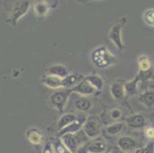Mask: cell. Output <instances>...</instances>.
Wrapping results in <instances>:
<instances>
[{
	"label": "cell",
	"mask_w": 154,
	"mask_h": 153,
	"mask_svg": "<svg viewBox=\"0 0 154 153\" xmlns=\"http://www.w3.org/2000/svg\"><path fill=\"white\" fill-rule=\"evenodd\" d=\"M61 142L71 153H76L80 148L87 145L88 138L83 130L75 133H67L60 136Z\"/></svg>",
	"instance_id": "1"
},
{
	"label": "cell",
	"mask_w": 154,
	"mask_h": 153,
	"mask_svg": "<svg viewBox=\"0 0 154 153\" xmlns=\"http://www.w3.org/2000/svg\"><path fill=\"white\" fill-rule=\"evenodd\" d=\"M92 61L98 67H106L115 63L116 57L106 47H100L92 53Z\"/></svg>",
	"instance_id": "2"
},
{
	"label": "cell",
	"mask_w": 154,
	"mask_h": 153,
	"mask_svg": "<svg viewBox=\"0 0 154 153\" xmlns=\"http://www.w3.org/2000/svg\"><path fill=\"white\" fill-rule=\"evenodd\" d=\"M127 23V19L123 18L121 21L115 25H113L109 32V38L113 44L119 50H123L124 48V43L122 38V29L124 25Z\"/></svg>",
	"instance_id": "3"
},
{
	"label": "cell",
	"mask_w": 154,
	"mask_h": 153,
	"mask_svg": "<svg viewBox=\"0 0 154 153\" xmlns=\"http://www.w3.org/2000/svg\"><path fill=\"white\" fill-rule=\"evenodd\" d=\"M71 93V91L70 89H64L62 90L56 91L50 96V103L58 111L63 112L66 107Z\"/></svg>",
	"instance_id": "4"
},
{
	"label": "cell",
	"mask_w": 154,
	"mask_h": 153,
	"mask_svg": "<svg viewBox=\"0 0 154 153\" xmlns=\"http://www.w3.org/2000/svg\"><path fill=\"white\" fill-rule=\"evenodd\" d=\"M82 130L89 139H94L98 137L101 130V123L99 117L97 116L88 117L84 124Z\"/></svg>",
	"instance_id": "5"
},
{
	"label": "cell",
	"mask_w": 154,
	"mask_h": 153,
	"mask_svg": "<svg viewBox=\"0 0 154 153\" xmlns=\"http://www.w3.org/2000/svg\"><path fill=\"white\" fill-rule=\"evenodd\" d=\"M30 8V2L29 0H21L15 4L11 14V22L15 24L18 21L26 15Z\"/></svg>",
	"instance_id": "6"
},
{
	"label": "cell",
	"mask_w": 154,
	"mask_h": 153,
	"mask_svg": "<svg viewBox=\"0 0 154 153\" xmlns=\"http://www.w3.org/2000/svg\"><path fill=\"white\" fill-rule=\"evenodd\" d=\"M87 119L88 118L84 113H81L78 116H77L76 120L75 121H73L69 125H68L62 130H60L58 133V136L60 137L63 135L67 134V133H75L80 130H82Z\"/></svg>",
	"instance_id": "7"
},
{
	"label": "cell",
	"mask_w": 154,
	"mask_h": 153,
	"mask_svg": "<svg viewBox=\"0 0 154 153\" xmlns=\"http://www.w3.org/2000/svg\"><path fill=\"white\" fill-rule=\"evenodd\" d=\"M70 90H71V93L74 92L75 93L81 95L82 96H91V95L94 94L96 91H97L85 78H83L82 81H79L76 85H75Z\"/></svg>",
	"instance_id": "8"
},
{
	"label": "cell",
	"mask_w": 154,
	"mask_h": 153,
	"mask_svg": "<svg viewBox=\"0 0 154 153\" xmlns=\"http://www.w3.org/2000/svg\"><path fill=\"white\" fill-rule=\"evenodd\" d=\"M117 146L125 153H132L137 148V142L134 139L130 136H122L117 140Z\"/></svg>",
	"instance_id": "9"
},
{
	"label": "cell",
	"mask_w": 154,
	"mask_h": 153,
	"mask_svg": "<svg viewBox=\"0 0 154 153\" xmlns=\"http://www.w3.org/2000/svg\"><path fill=\"white\" fill-rule=\"evenodd\" d=\"M63 79L64 78H58L54 75H49V74H45L42 77L43 84L51 89H60L63 88Z\"/></svg>",
	"instance_id": "10"
},
{
	"label": "cell",
	"mask_w": 154,
	"mask_h": 153,
	"mask_svg": "<svg viewBox=\"0 0 154 153\" xmlns=\"http://www.w3.org/2000/svg\"><path fill=\"white\" fill-rule=\"evenodd\" d=\"M86 148L88 153H103L106 150V142L103 139L97 137L86 145Z\"/></svg>",
	"instance_id": "11"
},
{
	"label": "cell",
	"mask_w": 154,
	"mask_h": 153,
	"mask_svg": "<svg viewBox=\"0 0 154 153\" xmlns=\"http://www.w3.org/2000/svg\"><path fill=\"white\" fill-rule=\"evenodd\" d=\"M45 74L54 75L58 77V78H64L69 75V73L66 67L62 64H54V65L48 67L45 71Z\"/></svg>",
	"instance_id": "12"
},
{
	"label": "cell",
	"mask_w": 154,
	"mask_h": 153,
	"mask_svg": "<svg viewBox=\"0 0 154 153\" xmlns=\"http://www.w3.org/2000/svg\"><path fill=\"white\" fill-rule=\"evenodd\" d=\"M26 137L29 142L34 145H41L43 142L42 134L35 128L29 129L26 133Z\"/></svg>",
	"instance_id": "13"
},
{
	"label": "cell",
	"mask_w": 154,
	"mask_h": 153,
	"mask_svg": "<svg viewBox=\"0 0 154 153\" xmlns=\"http://www.w3.org/2000/svg\"><path fill=\"white\" fill-rule=\"evenodd\" d=\"M126 123L130 128H142L145 125V118L141 114H135L127 118Z\"/></svg>",
	"instance_id": "14"
},
{
	"label": "cell",
	"mask_w": 154,
	"mask_h": 153,
	"mask_svg": "<svg viewBox=\"0 0 154 153\" xmlns=\"http://www.w3.org/2000/svg\"><path fill=\"white\" fill-rule=\"evenodd\" d=\"M110 94L115 99H121L125 95L126 91L124 85L120 83H113L110 88Z\"/></svg>",
	"instance_id": "15"
},
{
	"label": "cell",
	"mask_w": 154,
	"mask_h": 153,
	"mask_svg": "<svg viewBox=\"0 0 154 153\" xmlns=\"http://www.w3.org/2000/svg\"><path fill=\"white\" fill-rule=\"evenodd\" d=\"M77 116H75L73 113H65V114L62 115L61 117L59 118L58 121L57 122L56 124V128L58 130V132L63 128H64L65 126L69 125L70 123H72L73 121H75L76 120Z\"/></svg>",
	"instance_id": "16"
},
{
	"label": "cell",
	"mask_w": 154,
	"mask_h": 153,
	"mask_svg": "<svg viewBox=\"0 0 154 153\" xmlns=\"http://www.w3.org/2000/svg\"><path fill=\"white\" fill-rule=\"evenodd\" d=\"M139 101L146 107H151L154 105V90H148L139 96Z\"/></svg>",
	"instance_id": "17"
},
{
	"label": "cell",
	"mask_w": 154,
	"mask_h": 153,
	"mask_svg": "<svg viewBox=\"0 0 154 153\" xmlns=\"http://www.w3.org/2000/svg\"><path fill=\"white\" fill-rule=\"evenodd\" d=\"M80 78H84L77 74H69L68 76H67L66 78L63 79V89H71L75 85H76L79 81H82V79L80 80Z\"/></svg>",
	"instance_id": "18"
},
{
	"label": "cell",
	"mask_w": 154,
	"mask_h": 153,
	"mask_svg": "<svg viewBox=\"0 0 154 153\" xmlns=\"http://www.w3.org/2000/svg\"><path fill=\"white\" fill-rule=\"evenodd\" d=\"M75 106L77 109L82 112H87L91 108V102L87 96H82L76 99L75 102Z\"/></svg>",
	"instance_id": "19"
},
{
	"label": "cell",
	"mask_w": 154,
	"mask_h": 153,
	"mask_svg": "<svg viewBox=\"0 0 154 153\" xmlns=\"http://www.w3.org/2000/svg\"><path fill=\"white\" fill-rule=\"evenodd\" d=\"M84 78L90 83L92 86H93L97 91L101 90L103 89L104 83H103V79L100 78V76L88 75L87 76V77H85Z\"/></svg>",
	"instance_id": "20"
},
{
	"label": "cell",
	"mask_w": 154,
	"mask_h": 153,
	"mask_svg": "<svg viewBox=\"0 0 154 153\" xmlns=\"http://www.w3.org/2000/svg\"><path fill=\"white\" fill-rule=\"evenodd\" d=\"M34 11L35 15L38 17H43L46 16L49 11V6L45 2H40L35 4L34 5Z\"/></svg>",
	"instance_id": "21"
},
{
	"label": "cell",
	"mask_w": 154,
	"mask_h": 153,
	"mask_svg": "<svg viewBox=\"0 0 154 153\" xmlns=\"http://www.w3.org/2000/svg\"><path fill=\"white\" fill-rule=\"evenodd\" d=\"M140 80V75H138L137 78L134 80L131 81V82H128L124 85V88H125L126 93H128L130 95H134L137 93V84H138V81Z\"/></svg>",
	"instance_id": "22"
},
{
	"label": "cell",
	"mask_w": 154,
	"mask_h": 153,
	"mask_svg": "<svg viewBox=\"0 0 154 153\" xmlns=\"http://www.w3.org/2000/svg\"><path fill=\"white\" fill-rule=\"evenodd\" d=\"M144 22L149 27L154 28V8H149L143 15Z\"/></svg>",
	"instance_id": "23"
},
{
	"label": "cell",
	"mask_w": 154,
	"mask_h": 153,
	"mask_svg": "<svg viewBox=\"0 0 154 153\" xmlns=\"http://www.w3.org/2000/svg\"><path fill=\"white\" fill-rule=\"evenodd\" d=\"M51 143H52L54 153H71L69 150L66 148V146L63 144L60 138L57 140H54Z\"/></svg>",
	"instance_id": "24"
},
{
	"label": "cell",
	"mask_w": 154,
	"mask_h": 153,
	"mask_svg": "<svg viewBox=\"0 0 154 153\" xmlns=\"http://www.w3.org/2000/svg\"><path fill=\"white\" fill-rule=\"evenodd\" d=\"M123 127H124V124L123 123H115L113 124L110 125L106 128V132L107 134L109 135H117L122 130Z\"/></svg>",
	"instance_id": "25"
},
{
	"label": "cell",
	"mask_w": 154,
	"mask_h": 153,
	"mask_svg": "<svg viewBox=\"0 0 154 153\" xmlns=\"http://www.w3.org/2000/svg\"><path fill=\"white\" fill-rule=\"evenodd\" d=\"M151 67V62L149 59L146 57H141L139 60V67L142 72H146L149 70Z\"/></svg>",
	"instance_id": "26"
},
{
	"label": "cell",
	"mask_w": 154,
	"mask_h": 153,
	"mask_svg": "<svg viewBox=\"0 0 154 153\" xmlns=\"http://www.w3.org/2000/svg\"><path fill=\"white\" fill-rule=\"evenodd\" d=\"M136 153H154V143L149 142L141 149L136 151Z\"/></svg>",
	"instance_id": "27"
},
{
	"label": "cell",
	"mask_w": 154,
	"mask_h": 153,
	"mask_svg": "<svg viewBox=\"0 0 154 153\" xmlns=\"http://www.w3.org/2000/svg\"><path fill=\"white\" fill-rule=\"evenodd\" d=\"M42 153H54V148L51 142H45Z\"/></svg>",
	"instance_id": "28"
},
{
	"label": "cell",
	"mask_w": 154,
	"mask_h": 153,
	"mask_svg": "<svg viewBox=\"0 0 154 153\" xmlns=\"http://www.w3.org/2000/svg\"><path fill=\"white\" fill-rule=\"evenodd\" d=\"M120 116H121V112L118 109H113L110 112V117L113 120H118L120 119Z\"/></svg>",
	"instance_id": "29"
},
{
	"label": "cell",
	"mask_w": 154,
	"mask_h": 153,
	"mask_svg": "<svg viewBox=\"0 0 154 153\" xmlns=\"http://www.w3.org/2000/svg\"><path fill=\"white\" fill-rule=\"evenodd\" d=\"M146 136L149 138H154V127L149 128L146 130Z\"/></svg>",
	"instance_id": "30"
},
{
	"label": "cell",
	"mask_w": 154,
	"mask_h": 153,
	"mask_svg": "<svg viewBox=\"0 0 154 153\" xmlns=\"http://www.w3.org/2000/svg\"><path fill=\"white\" fill-rule=\"evenodd\" d=\"M76 153H88V151H87L86 145H84V146H82V148H80V149L78 150V151H77Z\"/></svg>",
	"instance_id": "31"
},
{
	"label": "cell",
	"mask_w": 154,
	"mask_h": 153,
	"mask_svg": "<svg viewBox=\"0 0 154 153\" xmlns=\"http://www.w3.org/2000/svg\"><path fill=\"white\" fill-rule=\"evenodd\" d=\"M124 153H125V152H124ZM134 153H136V152H134Z\"/></svg>",
	"instance_id": "32"
},
{
	"label": "cell",
	"mask_w": 154,
	"mask_h": 153,
	"mask_svg": "<svg viewBox=\"0 0 154 153\" xmlns=\"http://www.w3.org/2000/svg\"><path fill=\"white\" fill-rule=\"evenodd\" d=\"M108 153H110V152H108Z\"/></svg>",
	"instance_id": "33"
}]
</instances>
